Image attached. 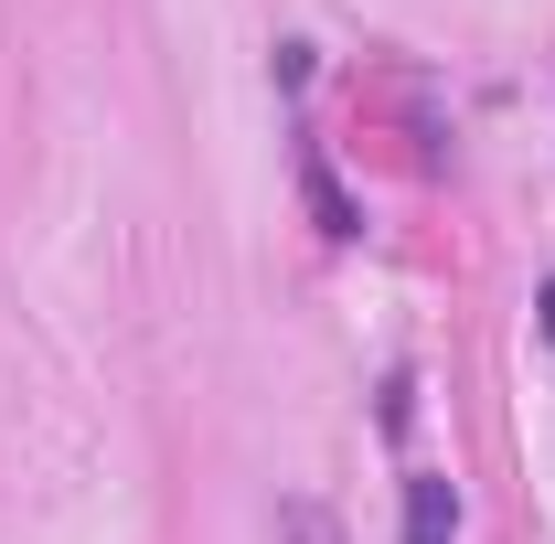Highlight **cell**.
<instances>
[{"instance_id":"7a4b0ae2","label":"cell","mask_w":555,"mask_h":544,"mask_svg":"<svg viewBox=\"0 0 555 544\" xmlns=\"http://www.w3.org/2000/svg\"><path fill=\"white\" fill-rule=\"evenodd\" d=\"M545 332H555V277H545Z\"/></svg>"},{"instance_id":"6da1fadb","label":"cell","mask_w":555,"mask_h":544,"mask_svg":"<svg viewBox=\"0 0 555 544\" xmlns=\"http://www.w3.org/2000/svg\"><path fill=\"white\" fill-rule=\"evenodd\" d=\"M406 544H460V502H449V480H406Z\"/></svg>"}]
</instances>
